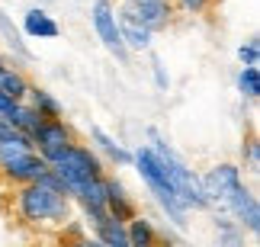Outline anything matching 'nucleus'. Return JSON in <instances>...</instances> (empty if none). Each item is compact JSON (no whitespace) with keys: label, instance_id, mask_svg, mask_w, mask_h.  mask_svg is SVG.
<instances>
[{"label":"nucleus","instance_id":"obj_1","mask_svg":"<svg viewBox=\"0 0 260 247\" xmlns=\"http://www.w3.org/2000/svg\"><path fill=\"white\" fill-rule=\"evenodd\" d=\"M16 205H19V215H23L26 222L61 225V222L71 219V199H68V190H64V183L58 180L55 170H48L42 180L23 183V190L16 196Z\"/></svg>","mask_w":260,"mask_h":247},{"label":"nucleus","instance_id":"obj_2","mask_svg":"<svg viewBox=\"0 0 260 247\" xmlns=\"http://www.w3.org/2000/svg\"><path fill=\"white\" fill-rule=\"evenodd\" d=\"M148 135H151V151H154V157L161 161L167 180L174 183V190H177L180 199H183V205H186V209H209L212 202H209V196L203 190V180L189 170V167L183 164V157H180L157 132H148Z\"/></svg>","mask_w":260,"mask_h":247},{"label":"nucleus","instance_id":"obj_3","mask_svg":"<svg viewBox=\"0 0 260 247\" xmlns=\"http://www.w3.org/2000/svg\"><path fill=\"white\" fill-rule=\"evenodd\" d=\"M132 161L138 164V173L145 177V183H148V190L154 193V199H157V205L171 215V222L177 225V228H186V205H183V199L177 196V190H174V183L167 180V173H164V167H161V161L154 157V151L151 148H138V151L132 154Z\"/></svg>","mask_w":260,"mask_h":247},{"label":"nucleus","instance_id":"obj_4","mask_svg":"<svg viewBox=\"0 0 260 247\" xmlns=\"http://www.w3.org/2000/svg\"><path fill=\"white\" fill-rule=\"evenodd\" d=\"M52 164V170L58 173V180L64 183V190H68V196L74 193V186L77 183H84V180H90V177H100L103 173V164H100V157L90 151V148H84V145H71V148H64L61 154L55 157V161H48Z\"/></svg>","mask_w":260,"mask_h":247},{"label":"nucleus","instance_id":"obj_5","mask_svg":"<svg viewBox=\"0 0 260 247\" xmlns=\"http://www.w3.org/2000/svg\"><path fill=\"white\" fill-rule=\"evenodd\" d=\"M90 16H93V29H96L100 42H103L119 61H125L128 48H125L122 32H119V23H116V7L109 4V0H96L93 10H90Z\"/></svg>","mask_w":260,"mask_h":247},{"label":"nucleus","instance_id":"obj_6","mask_svg":"<svg viewBox=\"0 0 260 247\" xmlns=\"http://www.w3.org/2000/svg\"><path fill=\"white\" fill-rule=\"evenodd\" d=\"M32 145H36V151L42 154L45 161H55V157L61 154L64 148L74 145V132H71V128H68L61 119H45V122L32 132Z\"/></svg>","mask_w":260,"mask_h":247},{"label":"nucleus","instance_id":"obj_7","mask_svg":"<svg viewBox=\"0 0 260 247\" xmlns=\"http://www.w3.org/2000/svg\"><path fill=\"white\" fill-rule=\"evenodd\" d=\"M222 202L238 215V222L247 225V231H254V234H257V228H260V202H257V196L247 190L244 183H235Z\"/></svg>","mask_w":260,"mask_h":247},{"label":"nucleus","instance_id":"obj_8","mask_svg":"<svg viewBox=\"0 0 260 247\" xmlns=\"http://www.w3.org/2000/svg\"><path fill=\"white\" fill-rule=\"evenodd\" d=\"M4 170V177L10 183H32V180H42V177L52 170V164L45 161L39 151H29V154H23V157H16V161H10V164H4L0 167Z\"/></svg>","mask_w":260,"mask_h":247},{"label":"nucleus","instance_id":"obj_9","mask_svg":"<svg viewBox=\"0 0 260 247\" xmlns=\"http://www.w3.org/2000/svg\"><path fill=\"white\" fill-rule=\"evenodd\" d=\"M71 196H77V199H81V205L87 209L90 219H100V215L106 212V196H109V190H106V177L100 173V177H90V180L77 183Z\"/></svg>","mask_w":260,"mask_h":247},{"label":"nucleus","instance_id":"obj_10","mask_svg":"<svg viewBox=\"0 0 260 247\" xmlns=\"http://www.w3.org/2000/svg\"><path fill=\"white\" fill-rule=\"evenodd\" d=\"M235 183H241V170L235 164H218L203 177V190L209 196V202H222Z\"/></svg>","mask_w":260,"mask_h":247},{"label":"nucleus","instance_id":"obj_11","mask_svg":"<svg viewBox=\"0 0 260 247\" xmlns=\"http://www.w3.org/2000/svg\"><path fill=\"white\" fill-rule=\"evenodd\" d=\"M125 10H132L151 32L167 29L171 23V0H125Z\"/></svg>","mask_w":260,"mask_h":247},{"label":"nucleus","instance_id":"obj_12","mask_svg":"<svg viewBox=\"0 0 260 247\" xmlns=\"http://www.w3.org/2000/svg\"><path fill=\"white\" fill-rule=\"evenodd\" d=\"M116 23H119V32H122L125 48H148V45H151V29H148L132 10L122 7V13L116 16Z\"/></svg>","mask_w":260,"mask_h":247},{"label":"nucleus","instance_id":"obj_13","mask_svg":"<svg viewBox=\"0 0 260 247\" xmlns=\"http://www.w3.org/2000/svg\"><path fill=\"white\" fill-rule=\"evenodd\" d=\"M93 228H96V238L109 244V247H128V231H125V222L113 219L109 212H103L100 219H93Z\"/></svg>","mask_w":260,"mask_h":247},{"label":"nucleus","instance_id":"obj_14","mask_svg":"<svg viewBox=\"0 0 260 247\" xmlns=\"http://www.w3.org/2000/svg\"><path fill=\"white\" fill-rule=\"evenodd\" d=\"M4 119H7L10 125H16V128H19V132H26L29 138H32V132H36V128H39V125H42V122H45V116H42V113H39V110H36V106H23V103H19V100H16L13 106H10V113L4 116Z\"/></svg>","mask_w":260,"mask_h":247},{"label":"nucleus","instance_id":"obj_15","mask_svg":"<svg viewBox=\"0 0 260 247\" xmlns=\"http://www.w3.org/2000/svg\"><path fill=\"white\" fill-rule=\"evenodd\" d=\"M106 190H109V196H106V212L113 215V219H119V222H128V219L135 215V205H132V199L125 196L122 183L106 180Z\"/></svg>","mask_w":260,"mask_h":247},{"label":"nucleus","instance_id":"obj_16","mask_svg":"<svg viewBox=\"0 0 260 247\" xmlns=\"http://www.w3.org/2000/svg\"><path fill=\"white\" fill-rule=\"evenodd\" d=\"M23 29H26V36H32V39H55L58 36V23L45 13L42 7L29 10L26 19H23Z\"/></svg>","mask_w":260,"mask_h":247},{"label":"nucleus","instance_id":"obj_17","mask_svg":"<svg viewBox=\"0 0 260 247\" xmlns=\"http://www.w3.org/2000/svg\"><path fill=\"white\" fill-rule=\"evenodd\" d=\"M0 90L7 96H13V100H23L29 93V81L19 71H10V67H0Z\"/></svg>","mask_w":260,"mask_h":247},{"label":"nucleus","instance_id":"obj_18","mask_svg":"<svg viewBox=\"0 0 260 247\" xmlns=\"http://www.w3.org/2000/svg\"><path fill=\"white\" fill-rule=\"evenodd\" d=\"M125 231H128V244H135V247H148V244L157 241L151 222L138 219V215H132V219H128V228H125Z\"/></svg>","mask_w":260,"mask_h":247},{"label":"nucleus","instance_id":"obj_19","mask_svg":"<svg viewBox=\"0 0 260 247\" xmlns=\"http://www.w3.org/2000/svg\"><path fill=\"white\" fill-rule=\"evenodd\" d=\"M29 96H32V106L45 116V119H61V103H58L52 93H45V90H32V87H29Z\"/></svg>","mask_w":260,"mask_h":247},{"label":"nucleus","instance_id":"obj_20","mask_svg":"<svg viewBox=\"0 0 260 247\" xmlns=\"http://www.w3.org/2000/svg\"><path fill=\"white\" fill-rule=\"evenodd\" d=\"M90 135H93V142H100V148H103V151H106L109 157H116L119 164H132V154H128L125 148L116 142V138H109V135L103 132V128H93Z\"/></svg>","mask_w":260,"mask_h":247},{"label":"nucleus","instance_id":"obj_21","mask_svg":"<svg viewBox=\"0 0 260 247\" xmlns=\"http://www.w3.org/2000/svg\"><path fill=\"white\" fill-rule=\"evenodd\" d=\"M238 87H241V93L247 100H257L260 96V71L257 64H244V71L238 74Z\"/></svg>","mask_w":260,"mask_h":247},{"label":"nucleus","instance_id":"obj_22","mask_svg":"<svg viewBox=\"0 0 260 247\" xmlns=\"http://www.w3.org/2000/svg\"><path fill=\"white\" fill-rule=\"evenodd\" d=\"M0 32H4V36L10 39V45H13V48H16V52H19V55H29V52H26V45H23V42H19V32H16V29H13V26H10V19H7L4 13H0Z\"/></svg>","mask_w":260,"mask_h":247},{"label":"nucleus","instance_id":"obj_23","mask_svg":"<svg viewBox=\"0 0 260 247\" xmlns=\"http://www.w3.org/2000/svg\"><path fill=\"white\" fill-rule=\"evenodd\" d=\"M238 58H241L244 64H257V39H251L247 45H241V52H238Z\"/></svg>","mask_w":260,"mask_h":247},{"label":"nucleus","instance_id":"obj_24","mask_svg":"<svg viewBox=\"0 0 260 247\" xmlns=\"http://www.w3.org/2000/svg\"><path fill=\"white\" fill-rule=\"evenodd\" d=\"M247 167H251V173H257V167H260V148H257V138H251V142H247Z\"/></svg>","mask_w":260,"mask_h":247},{"label":"nucleus","instance_id":"obj_25","mask_svg":"<svg viewBox=\"0 0 260 247\" xmlns=\"http://www.w3.org/2000/svg\"><path fill=\"white\" fill-rule=\"evenodd\" d=\"M180 4H183V7L189 10V13H203V10H206L209 4H212V0H180Z\"/></svg>","mask_w":260,"mask_h":247},{"label":"nucleus","instance_id":"obj_26","mask_svg":"<svg viewBox=\"0 0 260 247\" xmlns=\"http://www.w3.org/2000/svg\"><path fill=\"white\" fill-rule=\"evenodd\" d=\"M13 103H16L13 96H7L4 90H0V116H7V113H10V106H13Z\"/></svg>","mask_w":260,"mask_h":247},{"label":"nucleus","instance_id":"obj_27","mask_svg":"<svg viewBox=\"0 0 260 247\" xmlns=\"http://www.w3.org/2000/svg\"><path fill=\"white\" fill-rule=\"evenodd\" d=\"M0 67H4V61H0Z\"/></svg>","mask_w":260,"mask_h":247}]
</instances>
